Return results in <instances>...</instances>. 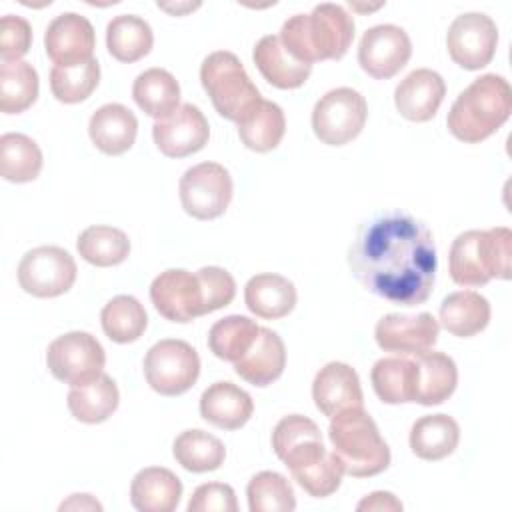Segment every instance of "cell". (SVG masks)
Here are the masks:
<instances>
[{"instance_id": "cb8c5ba5", "label": "cell", "mask_w": 512, "mask_h": 512, "mask_svg": "<svg viewBox=\"0 0 512 512\" xmlns=\"http://www.w3.org/2000/svg\"><path fill=\"white\" fill-rule=\"evenodd\" d=\"M252 58L264 80L280 90L300 88L312 72L310 64L290 56V52L280 42V36L276 34L262 36L254 46Z\"/></svg>"}, {"instance_id": "c3c4849f", "label": "cell", "mask_w": 512, "mask_h": 512, "mask_svg": "<svg viewBox=\"0 0 512 512\" xmlns=\"http://www.w3.org/2000/svg\"><path fill=\"white\" fill-rule=\"evenodd\" d=\"M200 4H186V6H176V8H172V6H160L162 10H168V12H182V10H194V8H198Z\"/></svg>"}, {"instance_id": "ac0fdd59", "label": "cell", "mask_w": 512, "mask_h": 512, "mask_svg": "<svg viewBox=\"0 0 512 512\" xmlns=\"http://www.w3.org/2000/svg\"><path fill=\"white\" fill-rule=\"evenodd\" d=\"M96 46L94 28L76 12L58 14L46 28L44 48L54 66H78L92 60Z\"/></svg>"}, {"instance_id": "1f68e13d", "label": "cell", "mask_w": 512, "mask_h": 512, "mask_svg": "<svg viewBox=\"0 0 512 512\" xmlns=\"http://www.w3.org/2000/svg\"><path fill=\"white\" fill-rule=\"evenodd\" d=\"M242 144L254 152L274 150L286 132V118L278 104L260 100L242 120L236 122Z\"/></svg>"}, {"instance_id": "d6986e66", "label": "cell", "mask_w": 512, "mask_h": 512, "mask_svg": "<svg viewBox=\"0 0 512 512\" xmlns=\"http://www.w3.org/2000/svg\"><path fill=\"white\" fill-rule=\"evenodd\" d=\"M312 398L316 408L334 418L350 408H364V394L356 370L344 362H328L312 382Z\"/></svg>"}, {"instance_id": "30bf717a", "label": "cell", "mask_w": 512, "mask_h": 512, "mask_svg": "<svg viewBox=\"0 0 512 512\" xmlns=\"http://www.w3.org/2000/svg\"><path fill=\"white\" fill-rule=\"evenodd\" d=\"M46 364L56 380L68 386H84L104 372L106 352L96 336L76 330L48 344Z\"/></svg>"}, {"instance_id": "60d3db41", "label": "cell", "mask_w": 512, "mask_h": 512, "mask_svg": "<svg viewBox=\"0 0 512 512\" xmlns=\"http://www.w3.org/2000/svg\"><path fill=\"white\" fill-rule=\"evenodd\" d=\"M246 496L250 512H292L296 508L292 484L272 470L254 474L246 486Z\"/></svg>"}, {"instance_id": "d590c367", "label": "cell", "mask_w": 512, "mask_h": 512, "mask_svg": "<svg viewBox=\"0 0 512 512\" xmlns=\"http://www.w3.org/2000/svg\"><path fill=\"white\" fill-rule=\"evenodd\" d=\"M78 254L92 266L108 268L122 264L130 254L128 236L114 226L94 224L80 232L76 240Z\"/></svg>"}, {"instance_id": "b9f144b4", "label": "cell", "mask_w": 512, "mask_h": 512, "mask_svg": "<svg viewBox=\"0 0 512 512\" xmlns=\"http://www.w3.org/2000/svg\"><path fill=\"white\" fill-rule=\"evenodd\" d=\"M100 82V66L92 58L78 66H54L50 70V90L56 100L76 104L86 100Z\"/></svg>"}, {"instance_id": "83f0119b", "label": "cell", "mask_w": 512, "mask_h": 512, "mask_svg": "<svg viewBox=\"0 0 512 512\" xmlns=\"http://www.w3.org/2000/svg\"><path fill=\"white\" fill-rule=\"evenodd\" d=\"M490 302L474 290L448 294L438 310L440 324L458 338H470L482 332L490 322Z\"/></svg>"}, {"instance_id": "52a82bcc", "label": "cell", "mask_w": 512, "mask_h": 512, "mask_svg": "<svg viewBox=\"0 0 512 512\" xmlns=\"http://www.w3.org/2000/svg\"><path fill=\"white\" fill-rule=\"evenodd\" d=\"M200 84L216 112L232 122L242 120L262 100L238 56L228 50H218L204 58Z\"/></svg>"}, {"instance_id": "7a4b0ae2", "label": "cell", "mask_w": 512, "mask_h": 512, "mask_svg": "<svg viewBox=\"0 0 512 512\" xmlns=\"http://www.w3.org/2000/svg\"><path fill=\"white\" fill-rule=\"evenodd\" d=\"M272 448L312 498H326L340 488L344 470L334 452L326 450L314 420L300 414L284 416L274 426Z\"/></svg>"}, {"instance_id": "7402d4cb", "label": "cell", "mask_w": 512, "mask_h": 512, "mask_svg": "<svg viewBox=\"0 0 512 512\" xmlns=\"http://www.w3.org/2000/svg\"><path fill=\"white\" fill-rule=\"evenodd\" d=\"M254 412V402L246 390L224 380L210 384L200 396V416L222 430L242 428Z\"/></svg>"}, {"instance_id": "f1b7e54d", "label": "cell", "mask_w": 512, "mask_h": 512, "mask_svg": "<svg viewBox=\"0 0 512 512\" xmlns=\"http://www.w3.org/2000/svg\"><path fill=\"white\" fill-rule=\"evenodd\" d=\"M410 450L422 460H442L450 456L460 442V426L448 414H430L418 418L410 428Z\"/></svg>"}, {"instance_id": "4fadbf2b", "label": "cell", "mask_w": 512, "mask_h": 512, "mask_svg": "<svg viewBox=\"0 0 512 512\" xmlns=\"http://www.w3.org/2000/svg\"><path fill=\"white\" fill-rule=\"evenodd\" d=\"M498 46L496 22L482 12H466L452 20L446 34L450 58L464 70H480L494 58Z\"/></svg>"}, {"instance_id": "5b68a950", "label": "cell", "mask_w": 512, "mask_h": 512, "mask_svg": "<svg viewBox=\"0 0 512 512\" xmlns=\"http://www.w3.org/2000/svg\"><path fill=\"white\" fill-rule=\"evenodd\" d=\"M512 232L506 226L466 230L450 246L448 270L458 286H484L492 278H510Z\"/></svg>"}, {"instance_id": "ffe728a7", "label": "cell", "mask_w": 512, "mask_h": 512, "mask_svg": "<svg viewBox=\"0 0 512 512\" xmlns=\"http://www.w3.org/2000/svg\"><path fill=\"white\" fill-rule=\"evenodd\" d=\"M444 94L446 84L438 72L430 68H416L396 86L394 104L406 120L428 122L436 116Z\"/></svg>"}, {"instance_id": "5bb4252c", "label": "cell", "mask_w": 512, "mask_h": 512, "mask_svg": "<svg viewBox=\"0 0 512 512\" xmlns=\"http://www.w3.org/2000/svg\"><path fill=\"white\" fill-rule=\"evenodd\" d=\"M412 56V42L404 28L396 24H378L362 34L358 46L360 68L376 78L388 80L396 76Z\"/></svg>"}, {"instance_id": "6da1fadb", "label": "cell", "mask_w": 512, "mask_h": 512, "mask_svg": "<svg viewBox=\"0 0 512 512\" xmlns=\"http://www.w3.org/2000/svg\"><path fill=\"white\" fill-rule=\"evenodd\" d=\"M348 266L370 294L400 306L424 304L438 268L434 236L402 210L376 214L358 226Z\"/></svg>"}, {"instance_id": "e0dca14e", "label": "cell", "mask_w": 512, "mask_h": 512, "mask_svg": "<svg viewBox=\"0 0 512 512\" xmlns=\"http://www.w3.org/2000/svg\"><path fill=\"white\" fill-rule=\"evenodd\" d=\"M438 330V320L430 312H420L416 316L386 314L378 320L374 338L384 352L416 356L432 350L438 340Z\"/></svg>"}, {"instance_id": "7dc6e473", "label": "cell", "mask_w": 512, "mask_h": 512, "mask_svg": "<svg viewBox=\"0 0 512 512\" xmlns=\"http://www.w3.org/2000/svg\"><path fill=\"white\" fill-rule=\"evenodd\" d=\"M102 510V504L96 502L90 494H72L66 502L60 504V510Z\"/></svg>"}, {"instance_id": "7bdbcfd3", "label": "cell", "mask_w": 512, "mask_h": 512, "mask_svg": "<svg viewBox=\"0 0 512 512\" xmlns=\"http://www.w3.org/2000/svg\"><path fill=\"white\" fill-rule=\"evenodd\" d=\"M196 276L202 286L204 314L220 310L234 300L236 282L228 270H224L220 266H204L196 272Z\"/></svg>"}, {"instance_id": "f546056e", "label": "cell", "mask_w": 512, "mask_h": 512, "mask_svg": "<svg viewBox=\"0 0 512 512\" xmlns=\"http://www.w3.org/2000/svg\"><path fill=\"white\" fill-rule=\"evenodd\" d=\"M132 98L142 112L162 120L180 106V84L164 68H148L136 76Z\"/></svg>"}, {"instance_id": "e575fe53", "label": "cell", "mask_w": 512, "mask_h": 512, "mask_svg": "<svg viewBox=\"0 0 512 512\" xmlns=\"http://www.w3.org/2000/svg\"><path fill=\"white\" fill-rule=\"evenodd\" d=\"M42 170V152L38 144L20 132L0 136V176L8 182L24 184L38 178Z\"/></svg>"}, {"instance_id": "681fc988", "label": "cell", "mask_w": 512, "mask_h": 512, "mask_svg": "<svg viewBox=\"0 0 512 512\" xmlns=\"http://www.w3.org/2000/svg\"><path fill=\"white\" fill-rule=\"evenodd\" d=\"M350 6H352V8H356V10H366L364 6H356V4H350ZM380 6H382V4H376V6H368V10H376V8H380Z\"/></svg>"}, {"instance_id": "603a6c76", "label": "cell", "mask_w": 512, "mask_h": 512, "mask_svg": "<svg viewBox=\"0 0 512 512\" xmlns=\"http://www.w3.org/2000/svg\"><path fill=\"white\" fill-rule=\"evenodd\" d=\"M88 134L100 152L120 156L132 148L138 134V120L124 104H104L90 116Z\"/></svg>"}, {"instance_id": "ee69618b", "label": "cell", "mask_w": 512, "mask_h": 512, "mask_svg": "<svg viewBox=\"0 0 512 512\" xmlns=\"http://www.w3.org/2000/svg\"><path fill=\"white\" fill-rule=\"evenodd\" d=\"M32 44V28L22 16L6 14L0 20V56L2 62L20 60Z\"/></svg>"}, {"instance_id": "8fae6325", "label": "cell", "mask_w": 512, "mask_h": 512, "mask_svg": "<svg viewBox=\"0 0 512 512\" xmlns=\"http://www.w3.org/2000/svg\"><path fill=\"white\" fill-rule=\"evenodd\" d=\"M232 190V176L218 162H200L188 168L178 182L180 204L196 220L222 216L232 200Z\"/></svg>"}, {"instance_id": "4dcf8cb0", "label": "cell", "mask_w": 512, "mask_h": 512, "mask_svg": "<svg viewBox=\"0 0 512 512\" xmlns=\"http://www.w3.org/2000/svg\"><path fill=\"white\" fill-rule=\"evenodd\" d=\"M70 414L84 424H98L108 420L120 402L118 386L108 374H100L96 380L84 386H72L68 392Z\"/></svg>"}, {"instance_id": "74e56055", "label": "cell", "mask_w": 512, "mask_h": 512, "mask_svg": "<svg viewBox=\"0 0 512 512\" xmlns=\"http://www.w3.org/2000/svg\"><path fill=\"white\" fill-rule=\"evenodd\" d=\"M38 98V72L30 62L14 60L0 66V110L20 114Z\"/></svg>"}, {"instance_id": "ab89813d", "label": "cell", "mask_w": 512, "mask_h": 512, "mask_svg": "<svg viewBox=\"0 0 512 512\" xmlns=\"http://www.w3.org/2000/svg\"><path fill=\"white\" fill-rule=\"evenodd\" d=\"M258 330L260 326L248 316H224L212 324L208 332V348L216 358L236 362L248 352V348L258 336Z\"/></svg>"}, {"instance_id": "8992f818", "label": "cell", "mask_w": 512, "mask_h": 512, "mask_svg": "<svg viewBox=\"0 0 512 512\" xmlns=\"http://www.w3.org/2000/svg\"><path fill=\"white\" fill-rule=\"evenodd\" d=\"M328 438L334 456L348 476L368 478L390 466V448L364 408L336 414L328 426Z\"/></svg>"}, {"instance_id": "f6af8a7d", "label": "cell", "mask_w": 512, "mask_h": 512, "mask_svg": "<svg viewBox=\"0 0 512 512\" xmlns=\"http://www.w3.org/2000/svg\"><path fill=\"white\" fill-rule=\"evenodd\" d=\"M238 502L232 486L222 482H208L200 484L190 500L188 512H236Z\"/></svg>"}, {"instance_id": "3957f363", "label": "cell", "mask_w": 512, "mask_h": 512, "mask_svg": "<svg viewBox=\"0 0 512 512\" xmlns=\"http://www.w3.org/2000/svg\"><path fill=\"white\" fill-rule=\"evenodd\" d=\"M278 36L290 56L304 64L338 60L354 40V18L344 6L324 2L314 6L310 14L290 16Z\"/></svg>"}, {"instance_id": "7c38bea8", "label": "cell", "mask_w": 512, "mask_h": 512, "mask_svg": "<svg viewBox=\"0 0 512 512\" xmlns=\"http://www.w3.org/2000/svg\"><path fill=\"white\" fill-rule=\"evenodd\" d=\"M76 262L60 246L28 250L18 264V284L36 298H54L68 292L76 282Z\"/></svg>"}, {"instance_id": "d4e9b609", "label": "cell", "mask_w": 512, "mask_h": 512, "mask_svg": "<svg viewBox=\"0 0 512 512\" xmlns=\"http://www.w3.org/2000/svg\"><path fill=\"white\" fill-rule=\"evenodd\" d=\"M180 496V478L162 466L142 468L130 484V502L140 512H172Z\"/></svg>"}, {"instance_id": "4316f807", "label": "cell", "mask_w": 512, "mask_h": 512, "mask_svg": "<svg viewBox=\"0 0 512 512\" xmlns=\"http://www.w3.org/2000/svg\"><path fill=\"white\" fill-rule=\"evenodd\" d=\"M294 284L272 272L252 276L244 286L246 308L264 320H278L288 316L296 306Z\"/></svg>"}, {"instance_id": "ba28073f", "label": "cell", "mask_w": 512, "mask_h": 512, "mask_svg": "<svg viewBox=\"0 0 512 512\" xmlns=\"http://www.w3.org/2000/svg\"><path fill=\"white\" fill-rule=\"evenodd\" d=\"M144 376L154 392L180 396L188 392L200 376L198 352L184 340L164 338L146 352Z\"/></svg>"}, {"instance_id": "9a60e30c", "label": "cell", "mask_w": 512, "mask_h": 512, "mask_svg": "<svg viewBox=\"0 0 512 512\" xmlns=\"http://www.w3.org/2000/svg\"><path fill=\"white\" fill-rule=\"evenodd\" d=\"M150 300L160 316L170 322H192L204 316L202 286L196 274L170 268L160 272L150 284Z\"/></svg>"}, {"instance_id": "836d02e7", "label": "cell", "mask_w": 512, "mask_h": 512, "mask_svg": "<svg viewBox=\"0 0 512 512\" xmlns=\"http://www.w3.org/2000/svg\"><path fill=\"white\" fill-rule=\"evenodd\" d=\"M154 44L150 24L136 14L114 16L106 26L108 52L118 62H136L144 58Z\"/></svg>"}, {"instance_id": "484cf974", "label": "cell", "mask_w": 512, "mask_h": 512, "mask_svg": "<svg viewBox=\"0 0 512 512\" xmlns=\"http://www.w3.org/2000/svg\"><path fill=\"white\" fill-rule=\"evenodd\" d=\"M416 386L414 402L422 406H436L448 400L458 384V370L454 360L444 352H422L414 356Z\"/></svg>"}, {"instance_id": "bcb514c9", "label": "cell", "mask_w": 512, "mask_h": 512, "mask_svg": "<svg viewBox=\"0 0 512 512\" xmlns=\"http://www.w3.org/2000/svg\"><path fill=\"white\" fill-rule=\"evenodd\" d=\"M358 510H402V502L392 492H372L362 498L356 506Z\"/></svg>"}, {"instance_id": "8d00e7d4", "label": "cell", "mask_w": 512, "mask_h": 512, "mask_svg": "<svg viewBox=\"0 0 512 512\" xmlns=\"http://www.w3.org/2000/svg\"><path fill=\"white\" fill-rule=\"evenodd\" d=\"M172 454L182 468L200 474L218 470L224 464L226 448L216 436L194 428L184 430L176 436L172 444Z\"/></svg>"}, {"instance_id": "d6a6232c", "label": "cell", "mask_w": 512, "mask_h": 512, "mask_svg": "<svg viewBox=\"0 0 512 512\" xmlns=\"http://www.w3.org/2000/svg\"><path fill=\"white\" fill-rule=\"evenodd\" d=\"M376 396L386 404L414 402L416 362L414 356L380 358L370 372Z\"/></svg>"}, {"instance_id": "277c9868", "label": "cell", "mask_w": 512, "mask_h": 512, "mask_svg": "<svg viewBox=\"0 0 512 512\" xmlns=\"http://www.w3.org/2000/svg\"><path fill=\"white\" fill-rule=\"evenodd\" d=\"M512 112V90L504 76L484 74L464 88L450 106L446 126L454 138L478 144L492 136Z\"/></svg>"}, {"instance_id": "2e32d148", "label": "cell", "mask_w": 512, "mask_h": 512, "mask_svg": "<svg viewBox=\"0 0 512 512\" xmlns=\"http://www.w3.org/2000/svg\"><path fill=\"white\" fill-rule=\"evenodd\" d=\"M156 148L168 158H184L200 152L210 138V126L194 104H180L168 118L152 126Z\"/></svg>"}, {"instance_id": "44dd1931", "label": "cell", "mask_w": 512, "mask_h": 512, "mask_svg": "<svg viewBox=\"0 0 512 512\" xmlns=\"http://www.w3.org/2000/svg\"><path fill=\"white\" fill-rule=\"evenodd\" d=\"M286 366V348L282 338L270 330H258L256 340L248 348V352L234 362V372L254 386H268L278 380Z\"/></svg>"}, {"instance_id": "9c48e42d", "label": "cell", "mask_w": 512, "mask_h": 512, "mask_svg": "<svg viewBox=\"0 0 512 512\" xmlns=\"http://www.w3.org/2000/svg\"><path fill=\"white\" fill-rule=\"evenodd\" d=\"M368 106L364 96L348 86L326 92L312 110V130L322 144L344 146L364 128Z\"/></svg>"}, {"instance_id": "f35d334b", "label": "cell", "mask_w": 512, "mask_h": 512, "mask_svg": "<svg viewBox=\"0 0 512 512\" xmlns=\"http://www.w3.org/2000/svg\"><path fill=\"white\" fill-rule=\"evenodd\" d=\"M100 322L104 334L112 342L128 344L144 334L148 326V316L144 306L134 296L120 294L106 302L100 312Z\"/></svg>"}]
</instances>
